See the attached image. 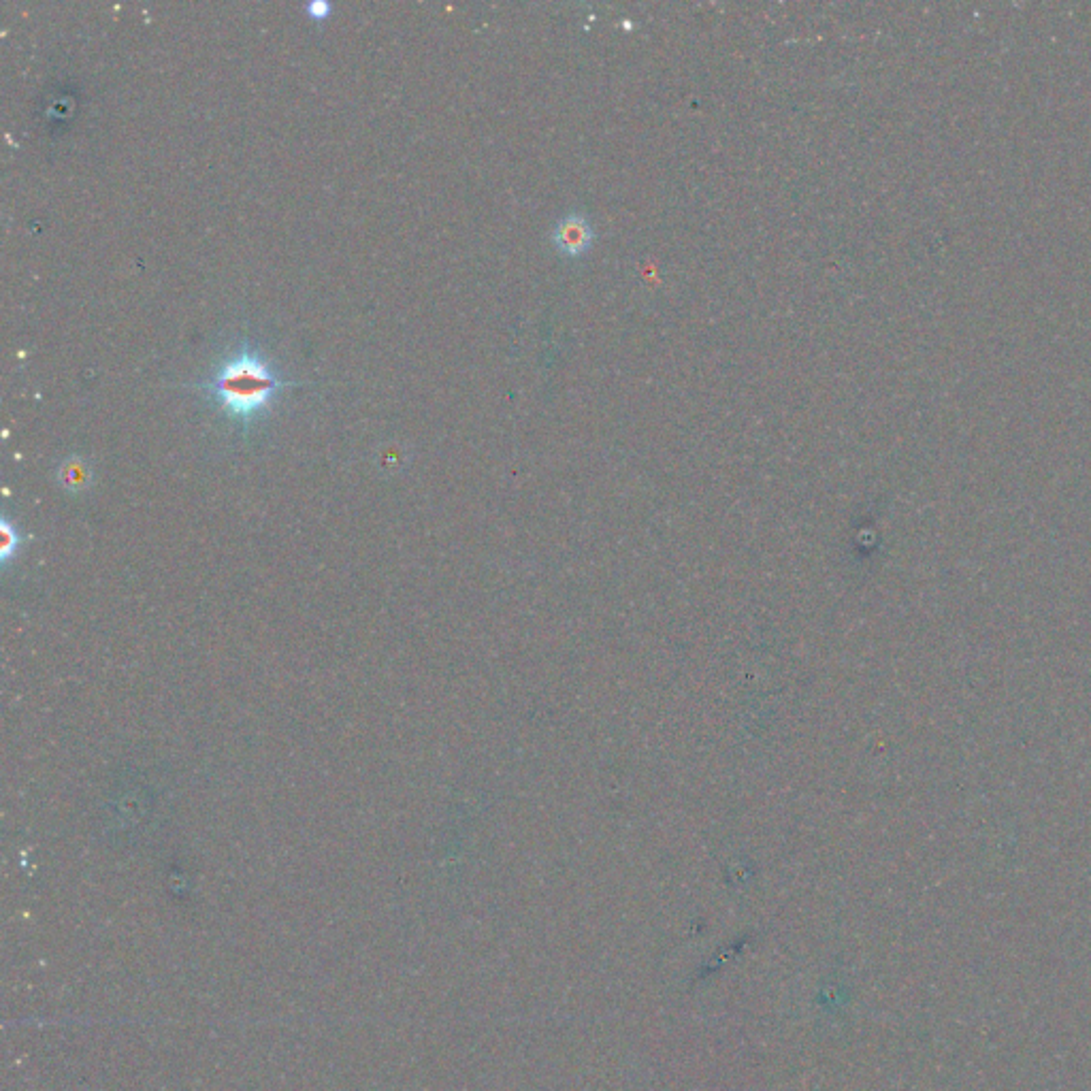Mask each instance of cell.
<instances>
[{
  "label": "cell",
  "mask_w": 1091,
  "mask_h": 1091,
  "mask_svg": "<svg viewBox=\"0 0 1091 1091\" xmlns=\"http://www.w3.org/2000/svg\"><path fill=\"white\" fill-rule=\"evenodd\" d=\"M307 13L312 15L314 20H327V18H329V13H331V5H329V3H322V0H318V3L307 5Z\"/></svg>",
  "instance_id": "3"
},
{
  "label": "cell",
  "mask_w": 1091,
  "mask_h": 1091,
  "mask_svg": "<svg viewBox=\"0 0 1091 1091\" xmlns=\"http://www.w3.org/2000/svg\"><path fill=\"white\" fill-rule=\"evenodd\" d=\"M593 239H595V231L589 218L578 214V211L561 218L555 224V231H552V243H555L557 252L569 258H578L589 252L593 246Z\"/></svg>",
  "instance_id": "2"
},
{
  "label": "cell",
  "mask_w": 1091,
  "mask_h": 1091,
  "mask_svg": "<svg viewBox=\"0 0 1091 1091\" xmlns=\"http://www.w3.org/2000/svg\"><path fill=\"white\" fill-rule=\"evenodd\" d=\"M288 386L292 382L284 380L263 354H258L250 344H243L226 356L199 388L231 418L248 425L265 414L275 397Z\"/></svg>",
  "instance_id": "1"
}]
</instances>
